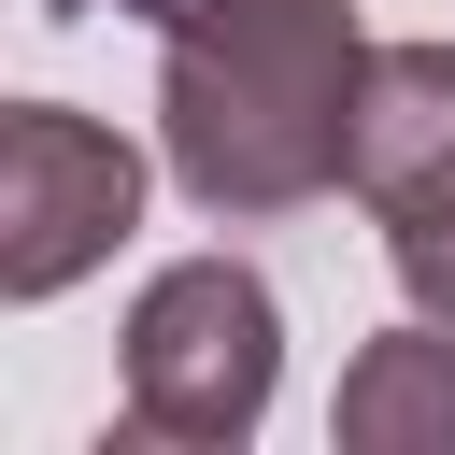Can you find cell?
I'll list each match as a JSON object with an SVG mask.
<instances>
[{"label":"cell","instance_id":"cell-1","mask_svg":"<svg viewBox=\"0 0 455 455\" xmlns=\"http://www.w3.org/2000/svg\"><path fill=\"white\" fill-rule=\"evenodd\" d=\"M355 85H370L355 0H199L185 28H156V171L213 228H270L341 185Z\"/></svg>","mask_w":455,"mask_h":455},{"label":"cell","instance_id":"cell-2","mask_svg":"<svg viewBox=\"0 0 455 455\" xmlns=\"http://www.w3.org/2000/svg\"><path fill=\"white\" fill-rule=\"evenodd\" d=\"M284 398V299L256 256H171L128 299V427L171 455H242Z\"/></svg>","mask_w":455,"mask_h":455},{"label":"cell","instance_id":"cell-3","mask_svg":"<svg viewBox=\"0 0 455 455\" xmlns=\"http://www.w3.org/2000/svg\"><path fill=\"white\" fill-rule=\"evenodd\" d=\"M142 228V142L71 114V100H14L0 114V299L43 313L85 270H114V242Z\"/></svg>","mask_w":455,"mask_h":455},{"label":"cell","instance_id":"cell-4","mask_svg":"<svg viewBox=\"0 0 455 455\" xmlns=\"http://www.w3.org/2000/svg\"><path fill=\"white\" fill-rule=\"evenodd\" d=\"M341 185L384 213V228H427L455 213V43H370V85H355V156Z\"/></svg>","mask_w":455,"mask_h":455},{"label":"cell","instance_id":"cell-5","mask_svg":"<svg viewBox=\"0 0 455 455\" xmlns=\"http://www.w3.org/2000/svg\"><path fill=\"white\" fill-rule=\"evenodd\" d=\"M327 441L341 455H455V327L398 313L384 341H355V370L327 398Z\"/></svg>","mask_w":455,"mask_h":455},{"label":"cell","instance_id":"cell-6","mask_svg":"<svg viewBox=\"0 0 455 455\" xmlns=\"http://www.w3.org/2000/svg\"><path fill=\"white\" fill-rule=\"evenodd\" d=\"M384 256H398V299L455 327V213H427V228H384Z\"/></svg>","mask_w":455,"mask_h":455},{"label":"cell","instance_id":"cell-7","mask_svg":"<svg viewBox=\"0 0 455 455\" xmlns=\"http://www.w3.org/2000/svg\"><path fill=\"white\" fill-rule=\"evenodd\" d=\"M114 14H142V28H185V14H199V0H114Z\"/></svg>","mask_w":455,"mask_h":455}]
</instances>
